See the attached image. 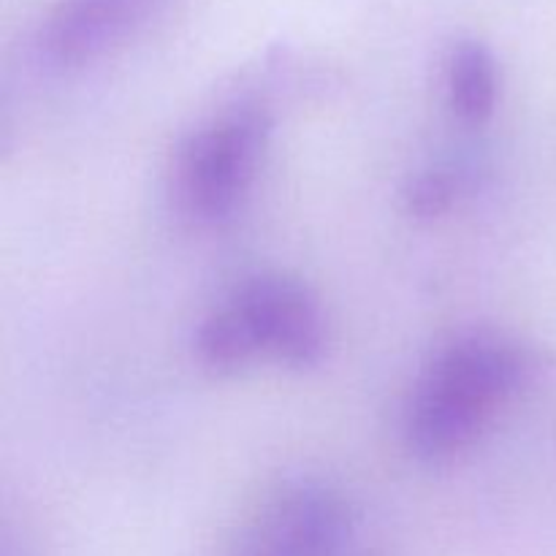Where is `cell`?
Listing matches in <instances>:
<instances>
[{"label":"cell","instance_id":"obj_1","mask_svg":"<svg viewBox=\"0 0 556 556\" xmlns=\"http://www.w3.org/2000/svg\"><path fill=\"white\" fill-rule=\"evenodd\" d=\"M543 358L503 331H465L424 367L405 410V443L424 462L470 448L494 413L541 378Z\"/></svg>","mask_w":556,"mask_h":556},{"label":"cell","instance_id":"obj_6","mask_svg":"<svg viewBox=\"0 0 556 556\" xmlns=\"http://www.w3.org/2000/svg\"><path fill=\"white\" fill-rule=\"evenodd\" d=\"M445 98L462 123L486 125L497 112L500 65L481 38H459L445 54Z\"/></svg>","mask_w":556,"mask_h":556},{"label":"cell","instance_id":"obj_8","mask_svg":"<svg viewBox=\"0 0 556 556\" xmlns=\"http://www.w3.org/2000/svg\"><path fill=\"white\" fill-rule=\"evenodd\" d=\"M467 193V174L462 168L434 166L407 179L402 188V210L413 220H438L448 215Z\"/></svg>","mask_w":556,"mask_h":556},{"label":"cell","instance_id":"obj_4","mask_svg":"<svg viewBox=\"0 0 556 556\" xmlns=\"http://www.w3.org/2000/svg\"><path fill=\"white\" fill-rule=\"evenodd\" d=\"M231 302L242 309L261 353L291 369H315L329 353V324L307 282L280 271L253 275Z\"/></svg>","mask_w":556,"mask_h":556},{"label":"cell","instance_id":"obj_2","mask_svg":"<svg viewBox=\"0 0 556 556\" xmlns=\"http://www.w3.org/2000/svg\"><path fill=\"white\" fill-rule=\"evenodd\" d=\"M275 114L255 92L231 98L190 130L172 166V201L193 226L228 220L253 188L269 150Z\"/></svg>","mask_w":556,"mask_h":556},{"label":"cell","instance_id":"obj_3","mask_svg":"<svg viewBox=\"0 0 556 556\" xmlns=\"http://www.w3.org/2000/svg\"><path fill=\"white\" fill-rule=\"evenodd\" d=\"M351 503L320 481L277 489L239 535L233 556H356Z\"/></svg>","mask_w":556,"mask_h":556},{"label":"cell","instance_id":"obj_5","mask_svg":"<svg viewBox=\"0 0 556 556\" xmlns=\"http://www.w3.org/2000/svg\"><path fill=\"white\" fill-rule=\"evenodd\" d=\"M163 0H60L36 33V54L49 68L71 71L123 47Z\"/></svg>","mask_w":556,"mask_h":556},{"label":"cell","instance_id":"obj_9","mask_svg":"<svg viewBox=\"0 0 556 556\" xmlns=\"http://www.w3.org/2000/svg\"><path fill=\"white\" fill-rule=\"evenodd\" d=\"M356 556H358V554H356Z\"/></svg>","mask_w":556,"mask_h":556},{"label":"cell","instance_id":"obj_7","mask_svg":"<svg viewBox=\"0 0 556 556\" xmlns=\"http://www.w3.org/2000/svg\"><path fill=\"white\" fill-rule=\"evenodd\" d=\"M193 348L201 367L215 375L239 372L261 353L253 329L231 299L201 320L193 337Z\"/></svg>","mask_w":556,"mask_h":556}]
</instances>
